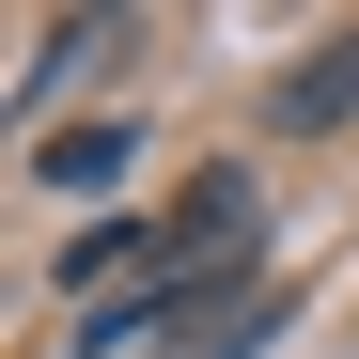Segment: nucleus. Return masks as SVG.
Segmentation results:
<instances>
[{"instance_id":"nucleus-1","label":"nucleus","mask_w":359,"mask_h":359,"mask_svg":"<svg viewBox=\"0 0 359 359\" xmlns=\"http://www.w3.org/2000/svg\"><path fill=\"white\" fill-rule=\"evenodd\" d=\"M281 126H297V141H328V126H359V32H328L313 63L281 79Z\"/></svg>"},{"instance_id":"nucleus-2","label":"nucleus","mask_w":359,"mask_h":359,"mask_svg":"<svg viewBox=\"0 0 359 359\" xmlns=\"http://www.w3.org/2000/svg\"><path fill=\"white\" fill-rule=\"evenodd\" d=\"M126 156H141V126H126V109H109V126H47V141H32V172H47V188H126Z\"/></svg>"}]
</instances>
